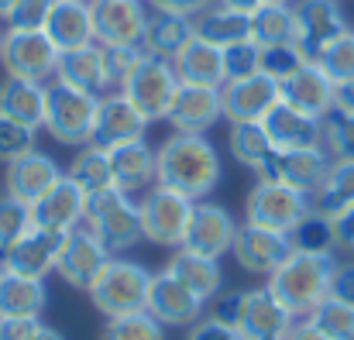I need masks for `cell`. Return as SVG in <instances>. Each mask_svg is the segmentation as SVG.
<instances>
[{
    "label": "cell",
    "instance_id": "obj_1",
    "mask_svg": "<svg viewBox=\"0 0 354 340\" xmlns=\"http://www.w3.org/2000/svg\"><path fill=\"white\" fill-rule=\"evenodd\" d=\"M155 182L189 200H207L221 182V155L207 134L172 131L155 148Z\"/></svg>",
    "mask_w": 354,
    "mask_h": 340
},
{
    "label": "cell",
    "instance_id": "obj_2",
    "mask_svg": "<svg viewBox=\"0 0 354 340\" xmlns=\"http://www.w3.org/2000/svg\"><path fill=\"white\" fill-rule=\"evenodd\" d=\"M337 261L334 254H310V251H292L272 275H268V289L279 296V303L296 317H310L327 296H330V275H334Z\"/></svg>",
    "mask_w": 354,
    "mask_h": 340
},
{
    "label": "cell",
    "instance_id": "obj_3",
    "mask_svg": "<svg viewBox=\"0 0 354 340\" xmlns=\"http://www.w3.org/2000/svg\"><path fill=\"white\" fill-rule=\"evenodd\" d=\"M151 275L141 261H131V258H120L114 254L104 272L97 275V282L86 289L90 303L111 320V317H127V313H141L145 303H148V285H151Z\"/></svg>",
    "mask_w": 354,
    "mask_h": 340
},
{
    "label": "cell",
    "instance_id": "obj_4",
    "mask_svg": "<svg viewBox=\"0 0 354 340\" xmlns=\"http://www.w3.org/2000/svg\"><path fill=\"white\" fill-rule=\"evenodd\" d=\"M83 224L90 227L104 247L111 254H124L131 251L134 244H141L145 237V227H141V207L131 200V193L124 189H104L97 196H90L86 203V220Z\"/></svg>",
    "mask_w": 354,
    "mask_h": 340
},
{
    "label": "cell",
    "instance_id": "obj_5",
    "mask_svg": "<svg viewBox=\"0 0 354 340\" xmlns=\"http://www.w3.org/2000/svg\"><path fill=\"white\" fill-rule=\"evenodd\" d=\"M100 97L83 93L76 86H66L62 79L48 83V104H45V131L69 148H83L93 138Z\"/></svg>",
    "mask_w": 354,
    "mask_h": 340
},
{
    "label": "cell",
    "instance_id": "obj_6",
    "mask_svg": "<svg viewBox=\"0 0 354 340\" xmlns=\"http://www.w3.org/2000/svg\"><path fill=\"white\" fill-rule=\"evenodd\" d=\"M310 210H313L310 193H303L289 182H279V179H258L244 196L248 224L282 230V234H292V227L299 224Z\"/></svg>",
    "mask_w": 354,
    "mask_h": 340
},
{
    "label": "cell",
    "instance_id": "obj_7",
    "mask_svg": "<svg viewBox=\"0 0 354 340\" xmlns=\"http://www.w3.org/2000/svg\"><path fill=\"white\" fill-rule=\"evenodd\" d=\"M138 207H141L145 240H151L158 247H172V251L183 247L196 200H189V196H183L176 189H165V186L155 182V186L145 189V196H141Z\"/></svg>",
    "mask_w": 354,
    "mask_h": 340
},
{
    "label": "cell",
    "instance_id": "obj_8",
    "mask_svg": "<svg viewBox=\"0 0 354 340\" xmlns=\"http://www.w3.org/2000/svg\"><path fill=\"white\" fill-rule=\"evenodd\" d=\"M0 66H3V76L52 83L59 69V48L52 45L45 31H3Z\"/></svg>",
    "mask_w": 354,
    "mask_h": 340
},
{
    "label": "cell",
    "instance_id": "obj_9",
    "mask_svg": "<svg viewBox=\"0 0 354 340\" xmlns=\"http://www.w3.org/2000/svg\"><path fill=\"white\" fill-rule=\"evenodd\" d=\"M176 90H179L176 66L165 62V59H155V55H145V62L120 86V93L148 120H165V113H169L172 100H176Z\"/></svg>",
    "mask_w": 354,
    "mask_h": 340
},
{
    "label": "cell",
    "instance_id": "obj_10",
    "mask_svg": "<svg viewBox=\"0 0 354 340\" xmlns=\"http://www.w3.org/2000/svg\"><path fill=\"white\" fill-rule=\"evenodd\" d=\"M292 14H296V41L292 45L303 52L306 62H317L330 41H337L341 35L351 31L337 0H296Z\"/></svg>",
    "mask_w": 354,
    "mask_h": 340
},
{
    "label": "cell",
    "instance_id": "obj_11",
    "mask_svg": "<svg viewBox=\"0 0 354 340\" xmlns=\"http://www.w3.org/2000/svg\"><path fill=\"white\" fill-rule=\"evenodd\" d=\"M145 310H148L162 327H186V330H189L196 320H203L207 303H203L193 289H186L169 268H162V272L151 275Z\"/></svg>",
    "mask_w": 354,
    "mask_h": 340
},
{
    "label": "cell",
    "instance_id": "obj_12",
    "mask_svg": "<svg viewBox=\"0 0 354 340\" xmlns=\"http://www.w3.org/2000/svg\"><path fill=\"white\" fill-rule=\"evenodd\" d=\"M114 254L104 247V240L90 230L86 224H80L76 230L66 234V244H62V254H59V278L73 289H90L97 282V275L104 272V265L111 261Z\"/></svg>",
    "mask_w": 354,
    "mask_h": 340
},
{
    "label": "cell",
    "instance_id": "obj_13",
    "mask_svg": "<svg viewBox=\"0 0 354 340\" xmlns=\"http://www.w3.org/2000/svg\"><path fill=\"white\" fill-rule=\"evenodd\" d=\"M292 251H296V247H292V237H289V234L268 230V227H258V224H248V220L237 227L234 247H231L234 261L244 268V272L265 275V278H268Z\"/></svg>",
    "mask_w": 354,
    "mask_h": 340
},
{
    "label": "cell",
    "instance_id": "obj_14",
    "mask_svg": "<svg viewBox=\"0 0 354 340\" xmlns=\"http://www.w3.org/2000/svg\"><path fill=\"white\" fill-rule=\"evenodd\" d=\"M148 117L138 111L120 90H111L100 97L97 104V124H93V138L90 144L111 151L118 144H127V141H141L145 131H148Z\"/></svg>",
    "mask_w": 354,
    "mask_h": 340
},
{
    "label": "cell",
    "instance_id": "obj_15",
    "mask_svg": "<svg viewBox=\"0 0 354 340\" xmlns=\"http://www.w3.org/2000/svg\"><path fill=\"white\" fill-rule=\"evenodd\" d=\"M234 234H237V224H234V217H231L227 207H221V203H214V200H196L193 220H189V230H186L183 247L221 261L224 254H231Z\"/></svg>",
    "mask_w": 354,
    "mask_h": 340
},
{
    "label": "cell",
    "instance_id": "obj_16",
    "mask_svg": "<svg viewBox=\"0 0 354 340\" xmlns=\"http://www.w3.org/2000/svg\"><path fill=\"white\" fill-rule=\"evenodd\" d=\"M62 244H66V230H48V227L35 224L7 254H0V261H3L7 272L31 275V278H48L59 265Z\"/></svg>",
    "mask_w": 354,
    "mask_h": 340
},
{
    "label": "cell",
    "instance_id": "obj_17",
    "mask_svg": "<svg viewBox=\"0 0 354 340\" xmlns=\"http://www.w3.org/2000/svg\"><path fill=\"white\" fill-rule=\"evenodd\" d=\"M93 10V38L107 45H141L148 10L141 0H90Z\"/></svg>",
    "mask_w": 354,
    "mask_h": 340
},
{
    "label": "cell",
    "instance_id": "obj_18",
    "mask_svg": "<svg viewBox=\"0 0 354 340\" xmlns=\"http://www.w3.org/2000/svg\"><path fill=\"white\" fill-rule=\"evenodd\" d=\"M221 93H224V120L227 124L261 120L282 100L279 83L272 76H265V73H254V76H244V79H227L221 86Z\"/></svg>",
    "mask_w": 354,
    "mask_h": 340
},
{
    "label": "cell",
    "instance_id": "obj_19",
    "mask_svg": "<svg viewBox=\"0 0 354 340\" xmlns=\"http://www.w3.org/2000/svg\"><path fill=\"white\" fill-rule=\"evenodd\" d=\"M165 120L172 124V131H186V134H207L214 124L224 120V93L217 86H193V83H179L176 100L165 113Z\"/></svg>",
    "mask_w": 354,
    "mask_h": 340
},
{
    "label": "cell",
    "instance_id": "obj_20",
    "mask_svg": "<svg viewBox=\"0 0 354 340\" xmlns=\"http://www.w3.org/2000/svg\"><path fill=\"white\" fill-rule=\"evenodd\" d=\"M292 323H296V317L279 303V296L268 285L244 292L237 330L248 340H286V334L292 330Z\"/></svg>",
    "mask_w": 354,
    "mask_h": 340
},
{
    "label": "cell",
    "instance_id": "obj_21",
    "mask_svg": "<svg viewBox=\"0 0 354 340\" xmlns=\"http://www.w3.org/2000/svg\"><path fill=\"white\" fill-rule=\"evenodd\" d=\"M330 155L324 144H313V148H296V151H275L272 162L258 172V179H279V182H289L303 193H313L327 169H330Z\"/></svg>",
    "mask_w": 354,
    "mask_h": 340
},
{
    "label": "cell",
    "instance_id": "obj_22",
    "mask_svg": "<svg viewBox=\"0 0 354 340\" xmlns=\"http://www.w3.org/2000/svg\"><path fill=\"white\" fill-rule=\"evenodd\" d=\"M66 172L59 169V162L52 158V155H45V151H28V155H21V158H14L10 165H7V172H3V193H10V196H17V200H24V203H35V200H41L59 179H62Z\"/></svg>",
    "mask_w": 354,
    "mask_h": 340
},
{
    "label": "cell",
    "instance_id": "obj_23",
    "mask_svg": "<svg viewBox=\"0 0 354 340\" xmlns=\"http://www.w3.org/2000/svg\"><path fill=\"white\" fill-rule=\"evenodd\" d=\"M261 127H265V134H268L275 151H296V148L324 144V120L289 107L286 100H279L272 111L261 117Z\"/></svg>",
    "mask_w": 354,
    "mask_h": 340
},
{
    "label": "cell",
    "instance_id": "obj_24",
    "mask_svg": "<svg viewBox=\"0 0 354 340\" xmlns=\"http://www.w3.org/2000/svg\"><path fill=\"white\" fill-rule=\"evenodd\" d=\"M55 79H62L66 86H76L83 93L104 97L111 93V76H107V55L100 41H86L80 48L59 52V69Z\"/></svg>",
    "mask_w": 354,
    "mask_h": 340
},
{
    "label": "cell",
    "instance_id": "obj_25",
    "mask_svg": "<svg viewBox=\"0 0 354 340\" xmlns=\"http://www.w3.org/2000/svg\"><path fill=\"white\" fill-rule=\"evenodd\" d=\"M86 203H90V196L69 179V176H62L41 200H35L31 203V217H35V224L38 227H48V230H76V227L86 220Z\"/></svg>",
    "mask_w": 354,
    "mask_h": 340
},
{
    "label": "cell",
    "instance_id": "obj_26",
    "mask_svg": "<svg viewBox=\"0 0 354 340\" xmlns=\"http://www.w3.org/2000/svg\"><path fill=\"white\" fill-rule=\"evenodd\" d=\"M282 100L296 111L310 113L317 120H324L327 113L334 111V100H337V86L330 83V76L317 66V62H306L296 76H289L282 86Z\"/></svg>",
    "mask_w": 354,
    "mask_h": 340
},
{
    "label": "cell",
    "instance_id": "obj_27",
    "mask_svg": "<svg viewBox=\"0 0 354 340\" xmlns=\"http://www.w3.org/2000/svg\"><path fill=\"white\" fill-rule=\"evenodd\" d=\"M193 31H196V38H203L217 48H231L241 41H254V14L217 0L214 7H207L193 17Z\"/></svg>",
    "mask_w": 354,
    "mask_h": 340
},
{
    "label": "cell",
    "instance_id": "obj_28",
    "mask_svg": "<svg viewBox=\"0 0 354 340\" xmlns=\"http://www.w3.org/2000/svg\"><path fill=\"white\" fill-rule=\"evenodd\" d=\"M45 35L52 38V45L59 52H69V48H80L86 41H97L93 38L90 0H55L52 3V14L45 21Z\"/></svg>",
    "mask_w": 354,
    "mask_h": 340
},
{
    "label": "cell",
    "instance_id": "obj_29",
    "mask_svg": "<svg viewBox=\"0 0 354 340\" xmlns=\"http://www.w3.org/2000/svg\"><path fill=\"white\" fill-rule=\"evenodd\" d=\"M193 17L186 14H172V10H148V24H145V38L141 48L155 59L176 62V55L193 41Z\"/></svg>",
    "mask_w": 354,
    "mask_h": 340
},
{
    "label": "cell",
    "instance_id": "obj_30",
    "mask_svg": "<svg viewBox=\"0 0 354 340\" xmlns=\"http://www.w3.org/2000/svg\"><path fill=\"white\" fill-rule=\"evenodd\" d=\"M176 76L179 83H193V86H224L227 83V69H224V48L203 41L193 35V41L176 55Z\"/></svg>",
    "mask_w": 354,
    "mask_h": 340
},
{
    "label": "cell",
    "instance_id": "obj_31",
    "mask_svg": "<svg viewBox=\"0 0 354 340\" xmlns=\"http://www.w3.org/2000/svg\"><path fill=\"white\" fill-rule=\"evenodd\" d=\"M45 104H48V83L21 79V76H3L0 83V113L28 124V127H45Z\"/></svg>",
    "mask_w": 354,
    "mask_h": 340
},
{
    "label": "cell",
    "instance_id": "obj_32",
    "mask_svg": "<svg viewBox=\"0 0 354 340\" xmlns=\"http://www.w3.org/2000/svg\"><path fill=\"white\" fill-rule=\"evenodd\" d=\"M111 169H114V186L124 193H138L155 186V148L148 141H127L111 148Z\"/></svg>",
    "mask_w": 354,
    "mask_h": 340
},
{
    "label": "cell",
    "instance_id": "obj_33",
    "mask_svg": "<svg viewBox=\"0 0 354 340\" xmlns=\"http://www.w3.org/2000/svg\"><path fill=\"white\" fill-rule=\"evenodd\" d=\"M186 289H193L203 303H210V299H217L221 296V285H224V272H221V265H217V258H207V254H196V251H186V247H179L172 258H169V265H165Z\"/></svg>",
    "mask_w": 354,
    "mask_h": 340
},
{
    "label": "cell",
    "instance_id": "obj_34",
    "mask_svg": "<svg viewBox=\"0 0 354 340\" xmlns=\"http://www.w3.org/2000/svg\"><path fill=\"white\" fill-rule=\"evenodd\" d=\"M48 306L45 278L7 272L0 275V317H41Z\"/></svg>",
    "mask_w": 354,
    "mask_h": 340
},
{
    "label": "cell",
    "instance_id": "obj_35",
    "mask_svg": "<svg viewBox=\"0 0 354 340\" xmlns=\"http://www.w3.org/2000/svg\"><path fill=\"white\" fill-rule=\"evenodd\" d=\"M310 203L324 217H341L354 207V158H334L324 182L310 193Z\"/></svg>",
    "mask_w": 354,
    "mask_h": 340
},
{
    "label": "cell",
    "instance_id": "obj_36",
    "mask_svg": "<svg viewBox=\"0 0 354 340\" xmlns=\"http://www.w3.org/2000/svg\"><path fill=\"white\" fill-rule=\"evenodd\" d=\"M66 176L86 193L97 196L104 189H114V169H111V151L97 148V144H83L76 151V158L69 162Z\"/></svg>",
    "mask_w": 354,
    "mask_h": 340
},
{
    "label": "cell",
    "instance_id": "obj_37",
    "mask_svg": "<svg viewBox=\"0 0 354 340\" xmlns=\"http://www.w3.org/2000/svg\"><path fill=\"white\" fill-rule=\"evenodd\" d=\"M227 148L234 155V162H241L244 169H251L254 176L272 162L275 148L261 127V120H251V124H231V134H227Z\"/></svg>",
    "mask_w": 354,
    "mask_h": 340
},
{
    "label": "cell",
    "instance_id": "obj_38",
    "mask_svg": "<svg viewBox=\"0 0 354 340\" xmlns=\"http://www.w3.org/2000/svg\"><path fill=\"white\" fill-rule=\"evenodd\" d=\"M254 41H258L261 48L296 41V14H292V3H279V7H261V10H254Z\"/></svg>",
    "mask_w": 354,
    "mask_h": 340
},
{
    "label": "cell",
    "instance_id": "obj_39",
    "mask_svg": "<svg viewBox=\"0 0 354 340\" xmlns=\"http://www.w3.org/2000/svg\"><path fill=\"white\" fill-rule=\"evenodd\" d=\"M292 247L296 251H310V254H334L337 247V234H334V220L310 210L299 224L292 227Z\"/></svg>",
    "mask_w": 354,
    "mask_h": 340
},
{
    "label": "cell",
    "instance_id": "obj_40",
    "mask_svg": "<svg viewBox=\"0 0 354 340\" xmlns=\"http://www.w3.org/2000/svg\"><path fill=\"white\" fill-rule=\"evenodd\" d=\"M31 227H35L31 203H24L10 193H0V254H7Z\"/></svg>",
    "mask_w": 354,
    "mask_h": 340
},
{
    "label": "cell",
    "instance_id": "obj_41",
    "mask_svg": "<svg viewBox=\"0 0 354 340\" xmlns=\"http://www.w3.org/2000/svg\"><path fill=\"white\" fill-rule=\"evenodd\" d=\"M100 340H165V327L148 313H127V317H111L104 323Z\"/></svg>",
    "mask_w": 354,
    "mask_h": 340
},
{
    "label": "cell",
    "instance_id": "obj_42",
    "mask_svg": "<svg viewBox=\"0 0 354 340\" xmlns=\"http://www.w3.org/2000/svg\"><path fill=\"white\" fill-rule=\"evenodd\" d=\"M310 320L327 334V337L334 340H354V306L351 303H341V299H334V296H327L313 313H310Z\"/></svg>",
    "mask_w": 354,
    "mask_h": 340
},
{
    "label": "cell",
    "instance_id": "obj_43",
    "mask_svg": "<svg viewBox=\"0 0 354 340\" xmlns=\"http://www.w3.org/2000/svg\"><path fill=\"white\" fill-rule=\"evenodd\" d=\"M317 66L330 76V83H334V86L351 83L354 79V31L341 35L337 41H330V45L320 52Z\"/></svg>",
    "mask_w": 354,
    "mask_h": 340
},
{
    "label": "cell",
    "instance_id": "obj_44",
    "mask_svg": "<svg viewBox=\"0 0 354 340\" xmlns=\"http://www.w3.org/2000/svg\"><path fill=\"white\" fill-rule=\"evenodd\" d=\"M35 138H38L35 127H28V124L0 113V165H10L14 158L35 151Z\"/></svg>",
    "mask_w": 354,
    "mask_h": 340
},
{
    "label": "cell",
    "instance_id": "obj_45",
    "mask_svg": "<svg viewBox=\"0 0 354 340\" xmlns=\"http://www.w3.org/2000/svg\"><path fill=\"white\" fill-rule=\"evenodd\" d=\"M324 148L330 158H354V113L330 111L324 117Z\"/></svg>",
    "mask_w": 354,
    "mask_h": 340
},
{
    "label": "cell",
    "instance_id": "obj_46",
    "mask_svg": "<svg viewBox=\"0 0 354 340\" xmlns=\"http://www.w3.org/2000/svg\"><path fill=\"white\" fill-rule=\"evenodd\" d=\"M303 66H306V59H303V52H299L292 41L261 48V73H265V76H272L279 86H282L289 76H296Z\"/></svg>",
    "mask_w": 354,
    "mask_h": 340
},
{
    "label": "cell",
    "instance_id": "obj_47",
    "mask_svg": "<svg viewBox=\"0 0 354 340\" xmlns=\"http://www.w3.org/2000/svg\"><path fill=\"white\" fill-rule=\"evenodd\" d=\"M55 0H14L10 10L0 17L7 31H45Z\"/></svg>",
    "mask_w": 354,
    "mask_h": 340
},
{
    "label": "cell",
    "instance_id": "obj_48",
    "mask_svg": "<svg viewBox=\"0 0 354 340\" xmlns=\"http://www.w3.org/2000/svg\"><path fill=\"white\" fill-rule=\"evenodd\" d=\"M104 55H107V76H111V90H120L127 79H131V73L145 62V48L141 45H107L104 48Z\"/></svg>",
    "mask_w": 354,
    "mask_h": 340
},
{
    "label": "cell",
    "instance_id": "obj_49",
    "mask_svg": "<svg viewBox=\"0 0 354 340\" xmlns=\"http://www.w3.org/2000/svg\"><path fill=\"white\" fill-rule=\"evenodd\" d=\"M224 69H227V79H244V76L261 73V45L241 41V45L224 48Z\"/></svg>",
    "mask_w": 354,
    "mask_h": 340
},
{
    "label": "cell",
    "instance_id": "obj_50",
    "mask_svg": "<svg viewBox=\"0 0 354 340\" xmlns=\"http://www.w3.org/2000/svg\"><path fill=\"white\" fill-rule=\"evenodd\" d=\"M186 340H248L237 327H227V323H221V320H214V317H203V320H196L193 327H189V334Z\"/></svg>",
    "mask_w": 354,
    "mask_h": 340
},
{
    "label": "cell",
    "instance_id": "obj_51",
    "mask_svg": "<svg viewBox=\"0 0 354 340\" xmlns=\"http://www.w3.org/2000/svg\"><path fill=\"white\" fill-rule=\"evenodd\" d=\"M41 327V317H0V340H31Z\"/></svg>",
    "mask_w": 354,
    "mask_h": 340
},
{
    "label": "cell",
    "instance_id": "obj_52",
    "mask_svg": "<svg viewBox=\"0 0 354 340\" xmlns=\"http://www.w3.org/2000/svg\"><path fill=\"white\" fill-rule=\"evenodd\" d=\"M330 296L354 306V261H341L330 275Z\"/></svg>",
    "mask_w": 354,
    "mask_h": 340
},
{
    "label": "cell",
    "instance_id": "obj_53",
    "mask_svg": "<svg viewBox=\"0 0 354 340\" xmlns=\"http://www.w3.org/2000/svg\"><path fill=\"white\" fill-rule=\"evenodd\" d=\"M241 303H244V292H224V296L214 299L210 317L221 320V323H227V327H237V320H241Z\"/></svg>",
    "mask_w": 354,
    "mask_h": 340
},
{
    "label": "cell",
    "instance_id": "obj_54",
    "mask_svg": "<svg viewBox=\"0 0 354 340\" xmlns=\"http://www.w3.org/2000/svg\"><path fill=\"white\" fill-rule=\"evenodd\" d=\"M151 10H172V14H186V17H196L200 10L214 7L217 0H145Z\"/></svg>",
    "mask_w": 354,
    "mask_h": 340
},
{
    "label": "cell",
    "instance_id": "obj_55",
    "mask_svg": "<svg viewBox=\"0 0 354 340\" xmlns=\"http://www.w3.org/2000/svg\"><path fill=\"white\" fill-rule=\"evenodd\" d=\"M334 234H337V247L354 254V207L344 210L341 217H334Z\"/></svg>",
    "mask_w": 354,
    "mask_h": 340
},
{
    "label": "cell",
    "instance_id": "obj_56",
    "mask_svg": "<svg viewBox=\"0 0 354 340\" xmlns=\"http://www.w3.org/2000/svg\"><path fill=\"white\" fill-rule=\"evenodd\" d=\"M286 340H334V337H327L310 317H303V320H296L292 323V330L286 334Z\"/></svg>",
    "mask_w": 354,
    "mask_h": 340
},
{
    "label": "cell",
    "instance_id": "obj_57",
    "mask_svg": "<svg viewBox=\"0 0 354 340\" xmlns=\"http://www.w3.org/2000/svg\"><path fill=\"white\" fill-rule=\"evenodd\" d=\"M221 3H231L237 10L254 14V10H261V7H279V3H292V0H221Z\"/></svg>",
    "mask_w": 354,
    "mask_h": 340
},
{
    "label": "cell",
    "instance_id": "obj_58",
    "mask_svg": "<svg viewBox=\"0 0 354 340\" xmlns=\"http://www.w3.org/2000/svg\"><path fill=\"white\" fill-rule=\"evenodd\" d=\"M334 111H344V113H354V79L337 86V100H334Z\"/></svg>",
    "mask_w": 354,
    "mask_h": 340
},
{
    "label": "cell",
    "instance_id": "obj_59",
    "mask_svg": "<svg viewBox=\"0 0 354 340\" xmlns=\"http://www.w3.org/2000/svg\"><path fill=\"white\" fill-rule=\"evenodd\" d=\"M31 340H66V337H62L55 327H41V330H38V334H35Z\"/></svg>",
    "mask_w": 354,
    "mask_h": 340
},
{
    "label": "cell",
    "instance_id": "obj_60",
    "mask_svg": "<svg viewBox=\"0 0 354 340\" xmlns=\"http://www.w3.org/2000/svg\"><path fill=\"white\" fill-rule=\"evenodd\" d=\"M10 3H14V0H0V17H3V14L10 10Z\"/></svg>",
    "mask_w": 354,
    "mask_h": 340
},
{
    "label": "cell",
    "instance_id": "obj_61",
    "mask_svg": "<svg viewBox=\"0 0 354 340\" xmlns=\"http://www.w3.org/2000/svg\"><path fill=\"white\" fill-rule=\"evenodd\" d=\"M0 275H3V261H0Z\"/></svg>",
    "mask_w": 354,
    "mask_h": 340
},
{
    "label": "cell",
    "instance_id": "obj_62",
    "mask_svg": "<svg viewBox=\"0 0 354 340\" xmlns=\"http://www.w3.org/2000/svg\"><path fill=\"white\" fill-rule=\"evenodd\" d=\"M0 45H3V31H0Z\"/></svg>",
    "mask_w": 354,
    "mask_h": 340
}]
</instances>
